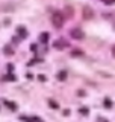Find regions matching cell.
Returning <instances> with one entry per match:
<instances>
[{
  "instance_id": "obj_8",
  "label": "cell",
  "mask_w": 115,
  "mask_h": 122,
  "mask_svg": "<svg viewBox=\"0 0 115 122\" xmlns=\"http://www.w3.org/2000/svg\"><path fill=\"white\" fill-rule=\"evenodd\" d=\"M6 105L11 107V108H17V105H15V104H11V102H6Z\"/></svg>"
},
{
  "instance_id": "obj_13",
  "label": "cell",
  "mask_w": 115,
  "mask_h": 122,
  "mask_svg": "<svg viewBox=\"0 0 115 122\" xmlns=\"http://www.w3.org/2000/svg\"><path fill=\"white\" fill-rule=\"evenodd\" d=\"M112 55H114V58H115V44L112 46Z\"/></svg>"
},
{
  "instance_id": "obj_2",
  "label": "cell",
  "mask_w": 115,
  "mask_h": 122,
  "mask_svg": "<svg viewBox=\"0 0 115 122\" xmlns=\"http://www.w3.org/2000/svg\"><path fill=\"white\" fill-rule=\"evenodd\" d=\"M70 35L73 38H76V40H83V38H85V32H83L82 29H79V28H74V29L70 30Z\"/></svg>"
},
{
  "instance_id": "obj_7",
  "label": "cell",
  "mask_w": 115,
  "mask_h": 122,
  "mask_svg": "<svg viewBox=\"0 0 115 122\" xmlns=\"http://www.w3.org/2000/svg\"><path fill=\"white\" fill-rule=\"evenodd\" d=\"M3 79H6V81H12V79H15V76H12V75H8V76H5V78H3Z\"/></svg>"
},
{
  "instance_id": "obj_9",
  "label": "cell",
  "mask_w": 115,
  "mask_h": 122,
  "mask_svg": "<svg viewBox=\"0 0 115 122\" xmlns=\"http://www.w3.org/2000/svg\"><path fill=\"white\" fill-rule=\"evenodd\" d=\"M80 113H82V114H88V108H82V110H80Z\"/></svg>"
},
{
  "instance_id": "obj_5",
  "label": "cell",
  "mask_w": 115,
  "mask_h": 122,
  "mask_svg": "<svg viewBox=\"0 0 115 122\" xmlns=\"http://www.w3.org/2000/svg\"><path fill=\"white\" fill-rule=\"evenodd\" d=\"M83 12H85V14H83V17H85V18H91V17H93V11H91L89 8H85Z\"/></svg>"
},
{
  "instance_id": "obj_12",
  "label": "cell",
  "mask_w": 115,
  "mask_h": 122,
  "mask_svg": "<svg viewBox=\"0 0 115 122\" xmlns=\"http://www.w3.org/2000/svg\"><path fill=\"white\" fill-rule=\"evenodd\" d=\"M105 3H108V5L109 3H115V0H105Z\"/></svg>"
},
{
  "instance_id": "obj_3",
  "label": "cell",
  "mask_w": 115,
  "mask_h": 122,
  "mask_svg": "<svg viewBox=\"0 0 115 122\" xmlns=\"http://www.w3.org/2000/svg\"><path fill=\"white\" fill-rule=\"evenodd\" d=\"M53 46H55L56 49H64V47H67V46H68V43H67V41H64V40H58V41L53 43Z\"/></svg>"
},
{
  "instance_id": "obj_10",
  "label": "cell",
  "mask_w": 115,
  "mask_h": 122,
  "mask_svg": "<svg viewBox=\"0 0 115 122\" xmlns=\"http://www.w3.org/2000/svg\"><path fill=\"white\" fill-rule=\"evenodd\" d=\"M71 55L74 56V55H82V52H79V51H76V52H71Z\"/></svg>"
},
{
  "instance_id": "obj_11",
  "label": "cell",
  "mask_w": 115,
  "mask_h": 122,
  "mask_svg": "<svg viewBox=\"0 0 115 122\" xmlns=\"http://www.w3.org/2000/svg\"><path fill=\"white\" fill-rule=\"evenodd\" d=\"M105 105H106V107H112V102H109V101H105Z\"/></svg>"
},
{
  "instance_id": "obj_4",
  "label": "cell",
  "mask_w": 115,
  "mask_h": 122,
  "mask_svg": "<svg viewBox=\"0 0 115 122\" xmlns=\"http://www.w3.org/2000/svg\"><path fill=\"white\" fill-rule=\"evenodd\" d=\"M49 38H50V35H49L47 32H43V34H41V37H40V40H41V43H47Z\"/></svg>"
},
{
  "instance_id": "obj_1",
  "label": "cell",
  "mask_w": 115,
  "mask_h": 122,
  "mask_svg": "<svg viewBox=\"0 0 115 122\" xmlns=\"http://www.w3.org/2000/svg\"><path fill=\"white\" fill-rule=\"evenodd\" d=\"M52 23L55 28H61V26L64 25V14L62 12H53L52 14Z\"/></svg>"
},
{
  "instance_id": "obj_6",
  "label": "cell",
  "mask_w": 115,
  "mask_h": 122,
  "mask_svg": "<svg viewBox=\"0 0 115 122\" xmlns=\"http://www.w3.org/2000/svg\"><path fill=\"white\" fill-rule=\"evenodd\" d=\"M65 78H67V73H65V72H59V73H58V79H62L64 81Z\"/></svg>"
}]
</instances>
